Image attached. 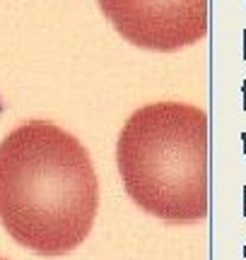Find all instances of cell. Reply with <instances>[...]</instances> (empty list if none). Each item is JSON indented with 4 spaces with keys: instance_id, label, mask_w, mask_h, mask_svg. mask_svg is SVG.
Segmentation results:
<instances>
[{
    "instance_id": "6da1fadb",
    "label": "cell",
    "mask_w": 246,
    "mask_h": 260,
    "mask_svg": "<svg viewBox=\"0 0 246 260\" xmlns=\"http://www.w3.org/2000/svg\"><path fill=\"white\" fill-rule=\"evenodd\" d=\"M99 183L85 145L48 121H27L0 142V222L29 251L58 258L85 241Z\"/></svg>"
},
{
    "instance_id": "7a4b0ae2",
    "label": "cell",
    "mask_w": 246,
    "mask_h": 260,
    "mask_svg": "<svg viewBox=\"0 0 246 260\" xmlns=\"http://www.w3.org/2000/svg\"><path fill=\"white\" fill-rule=\"evenodd\" d=\"M116 161L123 188L147 214L169 224L208 217V116L183 102H155L126 121Z\"/></svg>"
},
{
    "instance_id": "3957f363",
    "label": "cell",
    "mask_w": 246,
    "mask_h": 260,
    "mask_svg": "<svg viewBox=\"0 0 246 260\" xmlns=\"http://www.w3.org/2000/svg\"><path fill=\"white\" fill-rule=\"evenodd\" d=\"M104 17L133 46L174 53L208 34V0H99Z\"/></svg>"
},
{
    "instance_id": "277c9868",
    "label": "cell",
    "mask_w": 246,
    "mask_h": 260,
    "mask_svg": "<svg viewBox=\"0 0 246 260\" xmlns=\"http://www.w3.org/2000/svg\"><path fill=\"white\" fill-rule=\"evenodd\" d=\"M0 260H3V258H0Z\"/></svg>"
}]
</instances>
